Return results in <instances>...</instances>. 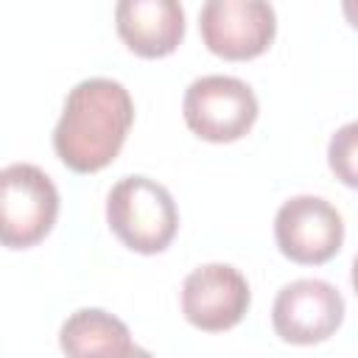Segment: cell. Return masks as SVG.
I'll return each instance as SVG.
<instances>
[{"label": "cell", "instance_id": "1", "mask_svg": "<svg viewBox=\"0 0 358 358\" xmlns=\"http://www.w3.org/2000/svg\"><path fill=\"white\" fill-rule=\"evenodd\" d=\"M131 123L134 103L120 81L84 78L67 92L53 129L56 157L76 173H95L120 154Z\"/></svg>", "mask_w": 358, "mask_h": 358}, {"label": "cell", "instance_id": "2", "mask_svg": "<svg viewBox=\"0 0 358 358\" xmlns=\"http://www.w3.org/2000/svg\"><path fill=\"white\" fill-rule=\"evenodd\" d=\"M106 221L123 246L140 255H157L171 246L179 229V210L165 185L134 173L112 185Z\"/></svg>", "mask_w": 358, "mask_h": 358}, {"label": "cell", "instance_id": "3", "mask_svg": "<svg viewBox=\"0 0 358 358\" xmlns=\"http://www.w3.org/2000/svg\"><path fill=\"white\" fill-rule=\"evenodd\" d=\"M59 190L53 179L31 165L11 162L0 171V241L8 249L36 246L56 224Z\"/></svg>", "mask_w": 358, "mask_h": 358}, {"label": "cell", "instance_id": "4", "mask_svg": "<svg viewBox=\"0 0 358 358\" xmlns=\"http://www.w3.org/2000/svg\"><path fill=\"white\" fill-rule=\"evenodd\" d=\"M182 115L196 137L207 143H232L255 126L257 95L235 76H201L185 90Z\"/></svg>", "mask_w": 358, "mask_h": 358}, {"label": "cell", "instance_id": "5", "mask_svg": "<svg viewBox=\"0 0 358 358\" xmlns=\"http://www.w3.org/2000/svg\"><path fill=\"white\" fill-rule=\"evenodd\" d=\"M199 31L207 50L229 62H243L271 45L277 14L263 0H207L199 11Z\"/></svg>", "mask_w": 358, "mask_h": 358}, {"label": "cell", "instance_id": "6", "mask_svg": "<svg viewBox=\"0 0 358 358\" xmlns=\"http://www.w3.org/2000/svg\"><path fill=\"white\" fill-rule=\"evenodd\" d=\"M274 241L288 260L319 266L341 249L344 218L322 196H291L274 215Z\"/></svg>", "mask_w": 358, "mask_h": 358}, {"label": "cell", "instance_id": "7", "mask_svg": "<svg viewBox=\"0 0 358 358\" xmlns=\"http://www.w3.org/2000/svg\"><path fill=\"white\" fill-rule=\"evenodd\" d=\"M344 322V296L336 285L313 277L280 288L271 305L274 333L288 344L327 341Z\"/></svg>", "mask_w": 358, "mask_h": 358}, {"label": "cell", "instance_id": "8", "mask_svg": "<svg viewBox=\"0 0 358 358\" xmlns=\"http://www.w3.org/2000/svg\"><path fill=\"white\" fill-rule=\"evenodd\" d=\"M249 302V282L229 263L199 266L182 282V313L193 327L204 333L235 327L246 316Z\"/></svg>", "mask_w": 358, "mask_h": 358}, {"label": "cell", "instance_id": "9", "mask_svg": "<svg viewBox=\"0 0 358 358\" xmlns=\"http://www.w3.org/2000/svg\"><path fill=\"white\" fill-rule=\"evenodd\" d=\"M117 36L143 59H159L185 36V8L176 0H120L115 6Z\"/></svg>", "mask_w": 358, "mask_h": 358}, {"label": "cell", "instance_id": "10", "mask_svg": "<svg viewBox=\"0 0 358 358\" xmlns=\"http://www.w3.org/2000/svg\"><path fill=\"white\" fill-rule=\"evenodd\" d=\"M59 344L67 358H126L134 350L129 327L101 308L70 313L59 330Z\"/></svg>", "mask_w": 358, "mask_h": 358}, {"label": "cell", "instance_id": "11", "mask_svg": "<svg viewBox=\"0 0 358 358\" xmlns=\"http://www.w3.org/2000/svg\"><path fill=\"white\" fill-rule=\"evenodd\" d=\"M327 165L347 187L358 190V120L344 123L327 143Z\"/></svg>", "mask_w": 358, "mask_h": 358}, {"label": "cell", "instance_id": "12", "mask_svg": "<svg viewBox=\"0 0 358 358\" xmlns=\"http://www.w3.org/2000/svg\"><path fill=\"white\" fill-rule=\"evenodd\" d=\"M341 11H344V17L350 20V25L358 28V0H347V3H341Z\"/></svg>", "mask_w": 358, "mask_h": 358}, {"label": "cell", "instance_id": "13", "mask_svg": "<svg viewBox=\"0 0 358 358\" xmlns=\"http://www.w3.org/2000/svg\"><path fill=\"white\" fill-rule=\"evenodd\" d=\"M126 358H154V355H151L148 350H143V347H137V344H134V350H131Z\"/></svg>", "mask_w": 358, "mask_h": 358}, {"label": "cell", "instance_id": "14", "mask_svg": "<svg viewBox=\"0 0 358 358\" xmlns=\"http://www.w3.org/2000/svg\"><path fill=\"white\" fill-rule=\"evenodd\" d=\"M352 288H355V294H358V255H355V260H352Z\"/></svg>", "mask_w": 358, "mask_h": 358}]
</instances>
